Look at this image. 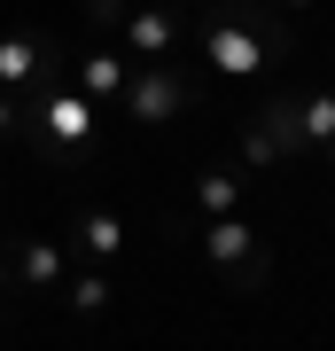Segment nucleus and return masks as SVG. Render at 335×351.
<instances>
[{"label":"nucleus","mask_w":335,"mask_h":351,"mask_svg":"<svg viewBox=\"0 0 335 351\" xmlns=\"http://www.w3.org/2000/svg\"><path fill=\"white\" fill-rule=\"evenodd\" d=\"M258 63H265L258 32H242V24H226V32H211V71H226V78H249Z\"/></svg>","instance_id":"obj_1"},{"label":"nucleus","mask_w":335,"mask_h":351,"mask_svg":"<svg viewBox=\"0 0 335 351\" xmlns=\"http://www.w3.org/2000/svg\"><path fill=\"white\" fill-rule=\"evenodd\" d=\"M39 125H47V141H86L101 117H94L86 94H47V117H39Z\"/></svg>","instance_id":"obj_2"},{"label":"nucleus","mask_w":335,"mask_h":351,"mask_svg":"<svg viewBox=\"0 0 335 351\" xmlns=\"http://www.w3.org/2000/svg\"><path fill=\"white\" fill-rule=\"evenodd\" d=\"M172 110H179V78H172V71L140 78V94H133V117H140V125H164Z\"/></svg>","instance_id":"obj_3"},{"label":"nucleus","mask_w":335,"mask_h":351,"mask_svg":"<svg viewBox=\"0 0 335 351\" xmlns=\"http://www.w3.org/2000/svg\"><path fill=\"white\" fill-rule=\"evenodd\" d=\"M249 242H258V234H249L242 219H219L211 234H203V250H211L219 265H242V258H249Z\"/></svg>","instance_id":"obj_4"},{"label":"nucleus","mask_w":335,"mask_h":351,"mask_svg":"<svg viewBox=\"0 0 335 351\" xmlns=\"http://www.w3.org/2000/svg\"><path fill=\"white\" fill-rule=\"evenodd\" d=\"M195 203H203V211H234V203H242V180L234 172H203L195 180Z\"/></svg>","instance_id":"obj_5"},{"label":"nucleus","mask_w":335,"mask_h":351,"mask_svg":"<svg viewBox=\"0 0 335 351\" xmlns=\"http://www.w3.org/2000/svg\"><path fill=\"white\" fill-rule=\"evenodd\" d=\"M78 242H86V250H94V258H117V250H125V226H117L110 211H94L86 226H78Z\"/></svg>","instance_id":"obj_6"},{"label":"nucleus","mask_w":335,"mask_h":351,"mask_svg":"<svg viewBox=\"0 0 335 351\" xmlns=\"http://www.w3.org/2000/svg\"><path fill=\"white\" fill-rule=\"evenodd\" d=\"M24 281H62V242H24Z\"/></svg>","instance_id":"obj_7"},{"label":"nucleus","mask_w":335,"mask_h":351,"mask_svg":"<svg viewBox=\"0 0 335 351\" xmlns=\"http://www.w3.org/2000/svg\"><path fill=\"white\" fill-rule=\"evenodd\" d=\"M32 71H39L32 39H0V86H16V78H32Z\"/></svg>","instance_id":"obj_8"},{"label":"nucleus","mask_w":335,"mask_h":351,"mask_svg":"<svg viewBox=\"0 0 335 351\" xmlns=\"http://www.w3.org/2000/svg\"><path fill=\"white\" fill-rule=\"evenodd\" d=\"M125 39H133L140 55H164V47H172V16H133V24H125Z\"/></svg>","instance_id":"obj_9"},{"label":"nucleus","mask_w":335,"mask_h":351,"mask_svg":"<svg viewBox=\"0 0 335 351\" xmlns=\"http://www.w3.org/2000/svg\"><path fill=\"white\" fill-rule=\"evenodd\" d=\"M86 94H125V63L117 55H86Z\"/></svg>","instance_id":"obj_10"},{"label":"nucleus","mask_w":335,"mask_h":351,"mask_svg":"<svg viewBox=\"0 0 335 351\" xmlns=\"http://www.w3.org/2000/svg\"><path fill=\"white\" fill-rule=\"evenodd\" d=\"M71 313H86V320H94V313H110V281H101V274H86V281L71 289Z\"/></svg>","instance_id":"obj_11"},{"label":"nucleus","mask_w":335,"mask_h":351,"mask_svg":"<svg viewBox=\"0 0 335 351\" xmlns=\"http://www.w3.org/2000/svg\"><path fill=\"white\" fill-rule=\"evenodd\" d=\"M8 125H16V110H8V94H0V133H8Z\"/></svg>","instance_id":"obj_12"}]
</instances>
